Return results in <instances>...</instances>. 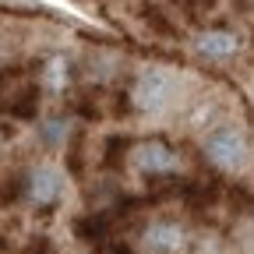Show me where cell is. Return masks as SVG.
Listing matches in <instances>:
<instances>
[{
    "label": "cell",
    "instance_id": "cell-1",
    "mask_svg": "<svg viewBox=\"0 0 254 254\" xmlns=\"http://www.w3.org/2000/svg\"><path fill=\"white\" fill-rule=\"evenodd\" d=\"M247 134L237 131V127H219V131H212L205 138V155L208 163L219 166L222 173H237L247 166Z\"/></svg>",
    "mask_w": 254,
    "mask_h": 254
},
{
    "label": "cell",
    "instance_id": "cell-2",
    "mask_svg": "<svg viewBox=\"0 0 254 254\" xmlns=\"http://www.w3.org/2000/svg\"><path fill=\"white\" fill-rule=\"evenodd\" d=\"M131 166L141 170V173L159 177V173H173L180 163H177L173 148H166L163 141H138V145L131 148Z\"/></svg>",
    "mask_w": 254,
    "mask_h": 254
},
{
    "label": "cell",
    "instance_id": "cell-3",
    "mask_svg": "<svg viewBox=\"0 0 254 254\" xmlns=\"http://www.w3.org/2000/svg\"><path fill=\"white\" fill-rule=\"evenodd\" d=\"M194 53L205 60H230L240 53V36L230 28H208L194 39Z\"/></svg>",
    "mask_w": 254,
    "mask_h": 254
},
{
    "label": "cell",
    "instance_id": "cell-4",
    "mask_svg": "<svg viewBox=\"0 0 254 254\" xmlns=\"http://www.w3.org/2000/svg\"><path fill=\"white\" fill-rule=\"evenodd\" d=\"M60 190H64V180L53 166H36L28 173V198L36 205H53L60 198Z\"/></svg>",
    "mask_w": 254,
    "mask_h": 254
},
{
    "label": "cell",
    "instance_id": "cell-5",
    "mask_svg": "<svg viewBox=\"0 0 254 254\" xmlns=\"http://www.w3.org/2000/svg\"><path fill=\"white\" fill-rule=\"evenodd\" d=\"M166 95H170V81H166V74H159V71L145 74L134 85V103L141 110H159V106L166 103Z\"/></svg>",
    "mask_w": 254,
    "mask_h": 254
},
{
    "label": "cell",
    "instance_id": "cell-6",
    "mask_svg": "<svg viewBox=\"0 0 254 254\" xmlns=\"http://www.w3.org/2000/svg\"><path fill=\"white\" fill-rule=\"evenodd\" d=\"M180 244H184V230L177 222H152L145 230V247L155 254H173L180 251Z\"/></svg>",
    "mask_w": 254,
    "mask_h": 254
},
{
    "label": "cell",
    "instance_id": "cell-7",
    "mask_svg": "<svg viewBox=\"0 0 254 254\" xmlns=\"http://www.w3.org/2000/svg\"><path fill=\"white\" fill-rule=\"evenodd\" d=\"M46 85H50L53 92H60L64 85H67V60H64V57H53V60L46 64Z\"/></svg>",
    "mask_w": 254,
    "mask_h": 254
}]
</instances>
